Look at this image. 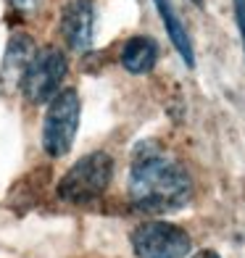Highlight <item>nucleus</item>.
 I'll return each mask as SVG.
<instances>
[{
  "mask_svg": "<svg viewBox=\"0 0 245 258\" xmlns=\"http://www.w3.org/2000/svg\"><path fill=\"white\" fill-rule=\"evenodd\" d=\"M158 61V42L153 37H145V34H137L130 37L121 48V66L124 72H130L135 77L140 74H150L156 69Z\"/></svg>",
  "mask_w": 245,
  "mask_h": 258,
  "instance_id": "9",
  "label": "nucleus"
},
{
  "mask_svg": "<svg viewBox=\"0 0 245 258\" xmlns=\"http://www.w3.org/2000/svg\"><path fill=\"white\" fill-rule=\"evenodd\" d=\"M190 3H195V6H203V0H190Z\"/></svg>",
  "mask_w": 245,
  "mask_h": 258,
  "instance_id": "12",
  "label": "nucleus"
},
{
  "mask_svg": "<svg viewBox=\"0 0 245 258\" xmlns=\"http://www.w3.org/2000/svg\"><path fill=\"white\" fill-rule=\"evenodd\" d=\"M69 74V61L61 48H42L34 53L32 63L27 69V77L21 82V92L32 105L50 103L64 87V79Z\"/></svg>",
  "mask_w": 245,
  "mask_h": 258,
  "instance_id": "4",
  "label": "nucleus"
},
{
  "mask_svg": "<svg viewBox=\"0 0 245 258\" xmlns=\"http://www.w3.org/2000/svg\"><path fill=\"white\" fill-rule=\"evenodd\" d=\"M82 119V100L74 87H64L48 103L42 121V150L50 158H61L72 150Z\"/></svg>",
  "mask_w": 245,
  "mask_h": 258,
  "instance_id": "3",
  "label": "nucleus"
},
{
  "mask_svg": "<svg viewBox=\"0 0 245 258\" xmlns=\"http://www.w3.org/2000/svg\"><path fill=\"white\" fill-rule=\"evenodd\" d=\"M34 53H37V45H34L32 34L27 32L11 34L6 53H3V63H0V92L3 95L21 90V82L27 77V69L32 63Z\"/></svg>",
  "mask_w": 245,
  "mask_h": 258,
  "instance_id": "7",
  "label": "nucleus"
},
{
  "mask_svg": "<svg viewBox=\"0 0 245 258\" xmlns=\"http://www.w3.org/2000/svg\"><path fill=\"white\" fill-rule=\"evenodd\" d=\"M132 250L137 258H188L193 240L171 221L150 219L132 232Z\"/></svg>",
  "mask_w": 245,
  "mask_h": 258,
  "instance_id": "5",
  "label": "nucleus"
},
{
  "mask_svg": "<svg viewBox=\"0 0 245 258\" xmlns=\"http://www.w3.org/2000/svg\"><path fill=\"white\" fill-rule=\"evenodd\" d=\"M193 179L158 143H140L130 166V201L140 214H174L190 203Z\"/></svg>",
  "mask_w": 245,
  "mask_h": 258,
  "instance_id": "1",
  "label": "nucleus"
},
{
  "mask_svg": "<svg viewBox=\"0 0 245 258\" xmlns=\"http://www.w3.org/2000/svg\"><path fill=\"white\" fill-rule=\"evenodd\" d=\"M188 258H221L216 250H198L195 255H188Z\"/></svg>",
  "mask_w": 245,
  "mask_h": 258,
  "instance_id": "11",
  "label": "nucleus"
},
{
  "mask_svg": "<svg viewBox=\"0 0 245 258\" xmlns=\"http://www.w3.org/2000/svg\"><path fill=\"white\" fill-rule=\"evenodd\" d=\"M58 32L74 53H87L95 37V6L92 0H69L58 19Z\"/></svg>",
  "mask_w": 245,
  "mask_h": 258,
  "instance_id": "6",
  "label": "nucleus"
},
{
  "mask_svg": "<svg viewBox=\"0 0 245 258\" xmlns=\"http://www.w3.org/2000/svg\"><path fill=\"white\" fill-rule=\"evenodd\" d=\"M232 8H235V24H237L242 50H245V0H232Z\"/></svg>",
  "mask_w": 245,
  "mask_h": 258,
  "instance_id": "10",
  "label": "nucleus"
},
{
  "mask_svg": "<svg viewBox=\"0 0 245 258\" xmlns=\"http://www.w3.org/2000/svg\"><path fill=\"white\" fill-rule=\"evenodd\" d=\"M113 179V158L106 150H92L82 156L61 179H58L55 192L61 201L72 206H87L108 190Z\"/></svg>",
  "mask_w": 245,
  "mask_h": 258,
  "instance_id": "2",
  "label": "nucleus"
},
{
  "mask_svg": "<svg viewBox=\"0 0 245 258\" xmlns=\"http://www.w3.org/2000/svg\"><path fill=\"white\" fill-rule=\"evenodd\" d=\"M153 6H156L158 16H161V21H163V29H166V34H169L174 50L179 53V58L185 61V66L193 69V66H195V48H193V40H190L188 27L182 24L179 11L174 8L171 0H153Z\"/></svg>",
  "mask_w": 245,
  "mask_h": 258,
  "instance_id": "8",
  "label": "nucleus"
}]
</instances>
